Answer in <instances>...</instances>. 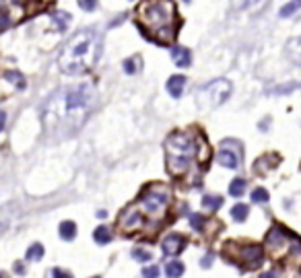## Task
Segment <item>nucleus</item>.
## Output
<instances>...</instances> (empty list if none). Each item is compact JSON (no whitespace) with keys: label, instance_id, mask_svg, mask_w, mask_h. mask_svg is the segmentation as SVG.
<instances>
[{"label":"nucleus","instance_id":"1","mask_svg":"<svg viewBox=\"0 0 301 278\" xmlns=\"http://www.w3.org/2000/svg\"><path fill=\"white\" fill-rule=\"evenodd\" d=\"M97 101V93L93 85L80 83L60 89L45 101L41 111V122L48 134L68 136L75 134L93 111Z\"/></svg>","mask_w":301,"mask_h":278},{"label":"nucleus","instance_id":"2","mask_svg":"<svg viewBox=\"0 0 301 278\" xmlns=\"http://www.w3.org/2000/svg\"><path fill=\"white\" fill-rule=\"evenodd\" d=\"M101 54V35L95 29H80L78 33L64 43V48L58 56V66L64 74H83L97 62Z\"/></svg>","mask_w":301,"mask_h":278},{"label":"nucleus","instance_id":"3","mask_svg":"<svg viewBox=\"0 0 301 278\" xmlns=\"http://www.w3.org/2000/svg\"><path fill=\"white\" fill-rule=\"evenodd\" d=\"M136 21L155 41L167 43L176 35V4L173 0H145L136 8Z\"/></svg>","mask_w":301,"mask_h":278},{"label":"nucleus","instance_id":"4","mask_svg":"<svg viewBox=\"0 0 301 278\" xmlns=\"http://www.w3.org/2000/svg\"><path fill=\"white\" fill-rule=\"evenodd\" d=\"M167 169L171 175H184L196 155V142L188 132H173L165 140Z\"/></svg>","mask_w":301,"mask_h":278},{"label":"nucleus","instance_id":"5","mask_svg":"<svg viewBox=\"0 0 301 278\" xmlns=\"http://www.w3.org/2000/svg\"><path fill=\"white\" fill-rule=\"evenodd\" d=\"M231 91H233V87H231V83L227 78H217L213 80V83L204 85L198 95H196V101H198V107L200 109H215L219 105H223V103L229 99Z\"/></svg>","mask_w":301,"mask_h":278},{"label":"nucleus","instance_id":"6","mask_svg":"<svg viewBox=\"0 0 301 278\" xmlns=\"http://www.w3.org/2000/svg\"><path fill=\"white\" fill-rule=\"evenodd\" d=\"M169 192L163 190V188H159V185H155V188H150L147 190L143 196H141V200H138L136 208L141 210L143 214H149L150 218H155V221H159V218H163V210L167 208L169 204Z\"/></svg>","mask_w":301,"mask_h":278},{"label":"nucleus","instance_id":"7","mask_svg":"<svg viewBox=\"0 0 301 278\" xmlns=\"http://www.w3.org/2000/svg\"><path fill=\"white\" fill-rule=\"evenodd\" d=\"M27 15V0H0V33L17 25Z\"/></svg>","mask_w":301,"mask_h":278},{"label":"nucleus","instance_id":"8","mask_svg":"<svg viewBox=\"0 0 301 278\" xmlns=\"http://www.w3.org/2000/svg\"><path fill=\"white\" fill-rule=\"evenodd\" d=\"M291 239H293V235H289L285 227L274 225L270 229L268 237H266V247H268V251L272 253V256H281V253L287 249V245H289V241Z\"/></svg>","mask_w":301,"mask_h":278},{"label":"nucleus","instance_id":"9","mask_svg":"<svg viewBox=\"0 0 301 278\" xmlns=\"http://www.w3.org/2000/svg\"><path fill=\"white\" fill-rule=\"evenodd\" d=\"M268 4L270 0H231V8L235 13H250V15H260Z\"/></svg>","mask_w":301,"mask_h":278},{"label":"nucleus","instance_id":"10","mask_svg":"<svg viewBox=\"0 0 301 278\" xmlns=\"http://www.w3.org/2000/svg\"><path fill=\"white\" fill-rule=\"evenodd\" d=\"M143 225V212L138 210L136 206H130V208H126V210L122 212L120 216V227L124 231H132V229H138Z\"/></svg>","mask_w":301,"mask_h":278},{"label":"nucleus","instance_id":"11","mask_svg":"<svg viewBox=\"0 0 301 278\" xmlns=\"http://www.w3.org/2000/svg\"><path fill=\"white\" fill-rule=\"evenodd\" d=\"M239 258L250 264V268H256V266L262 264V258H264V249L256 243H250V245H244L239 251Z\"/></svg>","mask_w":301,"mask_h":278},{"label":"nucleus","instance_id":"12","mask_svg":"<svg viewBox=\"0 0 301 278\" xmlns=\"http://www.w3.org/2000/svg\"><path fill=\"white\" fill-rule=\"evenodd\" d=\"M186 247V239H184L182 235L178 233H171L163 239V243H161V249H163L165 256H178V253Z\"/></svg>","mask_w":301,"mask_h":278},{"label":"nucleus","instance_id":"13","mask_svg":"<svg viewBox=\"0 0 301 278\" xmlns=\"http://www.w3.org/2000/svg\"><path fill=\"white\" fill-rule=\"evenodd\" d=\"M171 60L176 66L180 68H188L192 64V54L188 48H182V45H176V48H171Z\"/></svg>","mask_w":301,"mask_h":278},{"label":"nucleus","instance_id":"14","mask_svg":"<svg viewBox=\"0 0 301 278\" xmlns=\"http://www.w3.org/2000/svg\"><path fill=\"white\" fill-rule=\"evenodd\" d=\"M285 56L295 66H301V37H293V39L287 41V45H285Z\"/></svg>","mask_w":301,"mask_h":278},{"label":"nucleus","instance_id":"15","mask_svg":"<svg viewBox=\"0 0 301 278\" xmlns=\"http://www.w3.org/2000/svg\"><path fill=\"white\" fill-rule=\"evenodd\" d=\"M217 161H219V163H221L223 167H227V169H237V167H239V155L233 153V150H229V148L219 150Z\"/></svg>","mask_w":301,"mask_h":278},{"label":"nucleus","instance_id":"16","mask_svg":"<svg viewBox=\"0 0 301 278\" xmlns=\"http://www.w3.org/2000/svg\"><path fill=\"white\" fill-rule=\"evenodd\" d=\"M184 87H186V78L180 76V74H173V76L167 80V93H169L173 99H180V97H182Z\"/></svg>","mask_w":301,"mask_h":278},{"label":"nucleus","instance_id":"17","mask_svg":"<svg viewBox=\"0 0 301 278\" xmlns=\"http://www.w3.org/2000/svg\"><path fill=\"white\" fill-rule=\"evenodd\" d=\"M93 239L99 243V245H106V243H110V241L113 239V235H112V229H110V227H106V225L97 227V229H95V233H93Z\"/></svg>","mask_w":301,"mask_h":278},{"label":"nucleus","instance_id":"18","mask_svg":"<svg viewBox=\"0 0 301 278\" xmlns=\"http://www.w3.org/2000/svg\"><path fill=\"white\" fill-rule=\"evenodd\" d=\"M141 56H132V58H128V60H124V64H122V68H124V72L126 74H136V72H141Z\"/></svg>","mask_w":301,"mask_h":278},{"label":"nucleus","instance_id":"19","mask_svg":"<svg viewBox=\"0 0 301 278\" xmlns=\"http://www.w3.org/2000/svg\"><path fill=\"white\" fill-rule=\"evenodd\" d=\"M60 237H62L64 241H73V239L76 237V225H75L73 221H64V223L60 225Z\"/></svg>","mask_w":301,"mask_h":278},{"label":"nucleus","instance_id":"20","mask_svg":"<svg viewBox=\"0 0 301 278\" xmlns=\"http://www.w3.org/2000/svg\"><path fill=\"white\" fill-rule=\"evenodd\" d=\"M246 179L244 177H237V179H233L229 183V194L233 196V198H239V196H244V192H246Z\"/></svg>","mask_w":301,"mask_h":278},{"label":"nucleus","instance_id":"21","mask_svg":"<svg viewBox=\"0 0 301 278\" xmlns=\"http://www.w3.org/2000/svg\"><path fill=\"white\" fill-rule=\"evenodd\" d=\"M165 274H167V278H180L184 274V264L178 262V260L167 262L165 264Z\"/></svg>","mask_w":301,"mask_h":278},{"label":"nucleus","instance_id":"22","mask_svg":"<svg viewBox=\"0 0 301 278\" xmlns=\"http://www.w3.org/2000/svg\"><path fill=\"white\" fill-rule=\"evenodd\" d=\"M248 212H250V208L246 204H237V206L231 208V218H233L235 223H244L248 218Z\"/></svg>","mask_w":301,"mask_h":278},{"label":"nucleus","instance_id":"23","mask_svg":"<svg viewBox=\"0 0 301 278\" xmlns=\"http://www.w3.org/2000/svg\"><path fill=\"white\" fill-rule=\"evenodd\" d=\"M52 21L56 23L58 31H64V29L68 27V23H71V15H68V13H62V10H58V13L52 15Z\"/></svg>","mask_w":301,"mask_h":278},{"label":"nucleus","instance_id":"24","mask_svg":"<svg viewBox=\"0 0 301 278\" xmlns=\"http://www.w3.org/2000/svg\"><path fill=\"white\" fill-rule=\"evenodd\" d=\"M202 206L204 208H211V210H217V208L223 206V198H221V196L208 194V196H204V198H202Z\"/></svg>","mask_w":301,"mask_h":278},{"label":"nucleus","instance_id":"25","mask_svg":"<svg viewBox=\"0 0 301 278\" xmlns=\"http://www.w3.org/2000/svg\"><path fill=\"white\" fill-rule=\"evenodd\" d=\"M43 258V245L41 243H33V245L27 249V260L29 262H39Z\"/></svg>","mask_w":301,"mask_h":278},{"label":"nucleus","instance_id":"26","mask_svg":"<svg viewBox=\"0 0 301 278\" xmlns=\"http://www.w3.org/2000/svg\"><path fill=\"white\" fill-rule=\"evenodd\" d=\"M4 78L6 80H10L15 87H19V89H25V76H23L21 72H15V70H8V72H4Z\"/></svg>","mask_w":301,"mask_h":278},{"label":"nucleus","instance_id":"27","mask_svg":"<svg viewBox=\"0 0 301 278\" xmlns=\"http://www.w3.org/2000/svg\"><path fill=\"white\" fill-rule=\"evenodd\" d=\"M299 8H301V0H291V2H289V4H285V6L281 8V13H279V15L287 19V17H291L293 13H297Z\"/></svg>","mask_w":301,"mask_h":278},{"label":"nucleus","instance_id":"28","mask_svg":"<svg viewBox=\"0 0 301 278\" xmlns=\"http://www.w3.org/2000/svg\"><path fill=\"white\" fill-rule=\"evenodd\" d=\"M132 258L136 262H150V260H153V253L143 249V247H136V249H132Z\"/></svg>","mask_w":301,"mask_h":278},{"label":"nucleus","instance_id":"29","mask_svg":"<svg viewBox=\"0 0 301 278\" xmlns=\"http://www.w3.org/2000/svg\"><path fill=\"white\" fill-rule=\"evenodd\" d=\"M252 202H256V204H266L268 202V192H266L264 188H256L252 192Z\"/></svg>","mask_w":301,"mask_h":278},{"label":"nucleus","instance_id":"30","mask_svg":"<svg viewBox=\"0 0 301 278\" xmlns=\"http://www.w3.org/2000/svg\"><path fill=\"white\" fill-rule=\"evenodd\" d=\"M190 225H192V229L200 231L204 227V216H200V214H190Z\"/></svg>","mask_w":301,"mask_h":278},{"label":"nucleus","instance_id":"31","mask_svg":"<svg viewBox=\"0 0 301 278\" xmlns=\"http://www.w3.org/2000/svg\"><path fill=\"white\" fill-rule=\"evenodd\" d=\"M143 278H159V268L155 264L147 266V268H143Z\"/></svg>","mask_w":301,"mask_h":278},{"label":"nucleus","instance_id":"32","mask_svg":"<svg viewBox=\"0 0 301 278\" xmlns=\"http://www.w3.org/2000/svg\"><path fill=\"white\" fill-rule=\"evenodd\" d=\"M78 6L87 10V13H91V10L97 8V0H78Z\"/></svg>","mask_w":301,"mask_h":278},{"label":"nucleus","instance_id":"33","mask_svg":"<svg viewBox=\"0 0 301 278\" xmlns=\"http://www.w3.org/2000/svg\"><path fill=\"white\" fill-rule=\"evenodd\" d=\"M50 276H52V278H73L71 272H68V270H62V268H54V270L50 272Z\"/></svg>","mask_w":301,"mask_h":278},{"label":"nucleus","instance_id":"34","mask_svg":"<svg viewBox=\"0 0 301 278\" xmlns=\"http://www.w3.org/2000/svg\"><path fill=\"white\" fill-rule=\"evenodd\" d=\"M211 264H213V256H211V253L200 260V266H202V268H211Z\"/></svg>","mask_w":301,"mask_h":278},{"label":"nucleus","instance_id":"35","mask_svg":"<svg viewBox=\"0 0 301 278\" xmlns=\"http://www.w3.org/2000/svg\"><path fill=\"white\" fill-rule=\"evenodd\" d=\"M4 124H6V113H4V111H0V132L4 130Z\"/></svg>","mask_w":301,"mask_h":278},{"label":"nucleus","instance_id":"36","mask_svg":"<svg viewBox=\"0 0 301 278\" xmlns=\"http://www.w3.org/2000/svg\"><path fill=\"white\" fill-rule=\"evenodd\" d=\"M15 272H19V274H25V266H23L21 262H17V264H15Z\"/></svg>","mask_w":301,"mask_h":278},{"label":"nucleus","instance_id":"37","mask_svg":"<svg viewBox=\"0 0 301 278\" xmlns=\"http://www.w3.org/2000/svg\"><path fill=\"white\" fill-rule=\"evenodd\" d=\"M262 278H279V274H276V272L272 270V272H266V274H262Z\"/></svg>","mask_w":301,"mask_h":278},{"label":"nucleus","instance_id":"38","mask_svg":"<svg viewBox=\"0 0 301 278\" xmlns=\"http://www.w3.org/2000/svg\"><path fill=\"white\" fill-rule=\"evenodd\" d=\"M97 216H99V218H106V216H108V212H106V210H99V212H97Z\"/></svg>","mask_w":301,"mask_h":278},{"label":"nucleus","instance_id":"39","mask_svg":"<svg viewBox=\"0 0 301 278\" xmlns=\"http://www.w3.org/2000/svg\"><path fill=\"white\" fill-rule=\"evenodd\" d=\"M0 278H8V274L6 272H0Z\"/></svg>","mask_w":301,"mask_h":278},{"label":"nucleus","instance_id":"40","mask_svg":"<svg viewBox=\"0 0 301 278\" xmlns=\"http://www.w3.org/2000/svg\"><path fill=\"white\" fill-rule=\"evenodd\" d=\"M93 278H101V276H93Z\"/></svg>","mask_w":301,"mask_h":278}]
</instances>
